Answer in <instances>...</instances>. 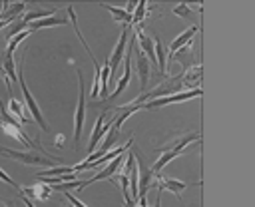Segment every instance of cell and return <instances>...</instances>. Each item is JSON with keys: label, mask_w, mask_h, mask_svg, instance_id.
Returning <instances> with one entry per match:
<instances>
[{"label": "cell", "mask_w": 255, "mask_h": 207, "mask_svg": "<svg viewBox=\"0 0 255 207\" xmlns=\"http://www.w3.org/2000/svg\"><path fill=\"white\" fill-rule=\"evenodd\" d=\"M199 137H201L199 133H185V135H181V137H177V139H171V141H167V143H163V145H157L155 151H161V157L149 167L151 173L161 171L171 159H175L177 155H181V153L185 151V147H187L191 141H195V139H199Z\"/></svg>", "instance_id": "obj_1"}, {"label": "cell", "mask_w": 255, "mask_h": 207, "mask_svg": "<svg viewBox=\"0 0 255 207\" xmlns=\"http://www.w3.org/2000/svg\"><path fill=\"white\" fill-rule=\"evenodd\" d=\"M0 155H6L10 159H16L24 165H40V167H56V165H64V159L58 155H50V153H40L34 149H26V151H16V149H8V147H0Z\"/></svg>", "instance_id": "obj_2"}, {"label": "cell", "mask_w": 255, "mask_h": 207, "mask_svg": "<svg viewBox=\"0 0 255 207\" xmlns=\"http://www.w3.org/2000/svg\"><path fill=\"white\" fill-rule=\"evenodd\" d=\"M181 88H183V78H181V74H177V76H165L153 90H149V92H143V94H139L133 102L135 104H145V102H149V100H155V98H163V96H173V94H179L181 92Z\"/></svg>", "instance_id": "obj_3"}, {"label": "cell", "mask_w": 255, "mask_h": 207, "mask_svg": "<svg viewBox=\"0 0 255 207\" xmlns=\"http://www.w3.org/2000/svg\"><path fill=\"white\" fill-rule=\"evenodd\" d=\"M22 62H24V56H22V60H20V64H18V84H20V90H22V96H24V102H26V105H28V111H30V117H32V121H36L38 125H40V129L42 131H48L50 129V125H48V121L44 119V115H42V111H40V105H38V102L34 100V96L30 94V90H28V86H26V80H24V74H22Z\"/></svg>", "instance_id": "obj_4"}, {"label": "cell", "mask_w": 255, "mask_h": 207, "mask_svg": "<svg viewBox=\"0 0 255 207\" xmlns=\"http://www.w3.org/2000/svg\"><path fill=\"white\" fill-rule=\"evenodd\" d=\"M84 115H86V84H84V74L78 70V105L74 113V147H80V135L84 129Z\"/></svg>", "instance_id": "obj_5"}, {"label": "cell", "mask_w": 255, "mask_h": 207, "mask_svg": "<svg viewBox=\"0 0 255 207\" xmlns=\"http://www.w3.org/2000/svg\"><path fill=\"white\" fill-rule=\"evenodd\" d=\"M199 96H201V88H195V90L179 92V94H173V96H163V98L149 100V102L141 104V109H155V107H163V105H169V104L187 102V100H191V98H199Z\"/></svg>", "instance_id": "obj_6"}, {"label": "cell", "mask_w": 255, "mask_h": 207, "mask_svg": "<svg viewBox=\"0 0 255 207\" xmlns=\"http://www.w3.org/2000/svg\"><path fill=\"white\" fill-rule=\"evenodd\" d=\"M129 28L131 26H122V32H120V38L116 42V48H114V54L108 58L110 60V80L114 78L118 66L124 62V56H126V48H128V34H129Z\"/></svg>", "instance_id": "obj_7"}, {"label": "cell", "mask_w": 255, "mask_h": 207, "mask_svg": "<svg viewBox=\"0 0 255 207\" xmlns=\"http://www.w3.org/2000/svg\"><path fill=\"white\" fill-rule=\"evenodd\" d=\"M124 163V153L122 155H118L116 159H112L98 175H92V177H88L86 181H80V187L78 189H84V187H88V185H92V183H96V181H104V179H112V175H116V171H118V167Z\"/></svg>", "instance_id": "obj_8"}, {"label": "cell", "mask_w": 255, "mask_h": 207, "mask_svg": "<svg viewBox=\"0 0 255 207\" xmlns=\"http://www.w3.org/2000/svg\"><path fill=\"white\" fill-rule=\"evenodd\" d=\"M110 125H112V119H108V115H106V111H102L100 113V117L96 119V123H94V129H92V135H90V143H88V155L96 149V143H100V139H102V135L110 129Z\"/></svg>", "instance_id": "obj_9"}, {"label": "cell", "mask_w": 255, "mask_h": 207, "mask_svg": "<svg viewBox=\"0 0 255 207\" xmlns=\"http://www.w3.org/2000/svg\"><path fill=\"white\" fill-rule=\"evenodd\" d=\"M20 195L28 197L30 201H34V199L36 201H48L50 195H52V187L42 183V181H38V183L30 185V187H20Z\"/></svg>", "instance_id": "obj_10"}, {"label": "cell", "mask_w": 255, "mask_h": 207, "mask_svg": "<svg viewBox=\"0 0 255 207\" xmlns=\"http://www.w3.org/2000/svg\"><path fill=\"white\" fill-rule=\"evenodd\" d=\"M135 70H137V78H139V90L141 94L145 92L147 88V82H149V72H151V66L147 62V58L137 50V58H135Z\"/></svg>", "instance_id": "obj_11"}, {"label": "cell", "mask_w": 255, "mask_h": 207, "mask_svg": "<svg viewBox=\"0 0 255 207\" xmlns=\"http://www.w3.org/2000/svg\"><path fill=\"white\" fill-rule=\"evenodd\" d=\"M68 24V16H46V18H40V20H34L26 26L28 32H34V30H40V28H52V26H66Z\"/></svg>", "instance_id": "obj_12"}, {"label": "cell", "mask_w": 255, "mask_h": 207, "mask_svg": "<svg viewBox=\"0 0 255 207\" xmlns=\"http://www.w3.org/2000/svg\"><path fill=\"white\" fill-rule=\"evenodd\" d=\"M155 187H157L159 191H171V193H175V195L179 197L181 191L187 187V183H185V181H179V179L163 177V175L159 173V177H157V181H155Z\"/></svg>", "instance_id": "obj_13"}, {"label": "cell", "mask_w": 255, "mask_h": 207, "mask_svg": "<svg viewBox=\"0 0 255 207\" xmlns=\"http://www.w3.org/2000/svg\"><path fill=\"white\" fill-rule=\"evenodd\" d=\"M201 74H203V70H201V66H199V64H195V66H191V68L183 70V72H181V78H183V86H187L189 90H195V88H199V82H201Z\"/></svg>", "instance_id": "obj_14"}, {"label": "cell", "mask_w": 255, "mask_h": 207, "mask_svg": "<svg viewBox=\"0 0 255 207\" xmlns=\"http://www.w3.org/2000/svg\"><path fill=\"white\" fill-rule=\"evenodd\" d=\"M28 109L22 105V102L20 100H16L14 96L8 100V113L12 115V117H16L20 123H26V121H32V117H30V113H26Z\"/></svg>", "instance_id": "obj_15"}, {"label": "cell", "mask_w": 255, "mask_h": 207, "mask_svg": "<svg viewBox=\"0 0 255 207\" xmlns=\"http://www.w3.org/2000/svg\"><path fill=\"white\" fill-rule=\"evenodd\" d=\"M169 60H177V62L183 66V70H187V68L195 66V62H193V46H191V42H189L187 46L179 48L173 56H169Z\"/></svg>", "instance_id": "obj_16"}, {"label": "cell", "mask_w": 255, "mask_h": 207, "mask_svg": "<svg viewBox=\"0 0 255 207\" xmlns=\"http://www.w3.org/2000/svg\"><path fill=\"white\" fill-rule=\"evenodd\" d=\"M197 30H199L197 26H189V28H187V30H185V32H183L181 36H177V38H175V40H173V42L169 44V56H173V54H175V52H177L179 48L187 46V44L191 42V38H193V36L197 34Z\"/></svg>", "instance_id": "obj_17"}, {"label": "cell", "mask_w": 255, "mask_h": 207, "mask_svg": "<svg viewBox=\"0 0 255 207\" xmlns=\"http://www.w3.org/2000/svg\"><path fill=\"white\" fill-rule=\"evenodd\" d=\"M153 54H155V62H157V74L159 76H167V68H165V48L161 44V40H153Z\"/></svg>", "instance_id": "obj_18"}, {"label": "cell", "mask_w": 255, "mask_h": 207, "mask_svg": "<svg viewBox=\"0 0 255 207\" xmlns=\"http://www.w3.org/2000/svg\"><path fill=\"white\" fill-rule=\"evenodd\" d=\"M100 6L106 8L112 14V18L116 22H120L122 26H131V14H128L124 8H116V6H110V4H100Z\"/></svg>", "instance_id": "obj_19"}, {"label": "cell", "mask_w": 255, "mask_h": 207, "mask_svg": "<svg viewBox=\"0 0 255 207\" xmlns=\"http://www.w3.org/2000/svg\"><path fill=\"white\" fill-rule=\"evenodd\" d=\"M66 173H74V165L68 167V165H56V167H46V169H40L36 173V179H46V177H56V175H66Z\"/></svg>", "instance_id": "obj_20"}, {"label": "cell", "mask_w": 255, "mask_h": 207, "mask_svg": "<svg viewBox=\"0 0 255 207\" xmlns=\"http://www.w3.org/2000/svg\"><path fill=\"white\" fill-rule=\"evenodd\" d=\"M108 86H110V60L102 64L100 70V98H108Z\"/></svg>", "instance_id": "obj_21"}, {"label": "cell", "mask_w": 255, "mask_h": 207, "mask_svg": "<svg viewBox=\"0 0 255 207\" xmlns=\"http://www.w3.org/2000/svg\"><path fill=\"white\" fill-rule=\"evenodd\" d=\"M28 36H30V32H28V30H22V32H18L16 36L8 38V46H6V50H4V52L12 56V54H14V50H16V48H18V46L28 38Z\"/></svg>", "instance_id": "obj_22"}, {"label": "cell", "mask_w": 255, "mask_h": 207, "mask_svg": "<svg viewBox=\"0 0 255 207\" xmlns=\"http://www.w3.org/2000/svg\"><path fill=\"white\" fill-rule=\"evenodd\" d=\"M147 2L143 0V2H137V6H135V10H133V14H131V26H137V24H141L143 22V18H145V14H147Z\"/></svg>", "instance_id": "obj_23"}, {"label": "cell", "mask_w": 255, "mask_h": 207, "mask_svg": "<svg viewBox=\"0 0 255 207\" xmlns=\"http://www.w3.org/2000/svg\"><path fill=\"white\" fill-rule=\"evenodd\" d=\"M22 30H26V22L18 16L10 26H6V28H4V34H6L8 38H12V36H16V34H18V32H22Z\"/></svg>", "instance_id": "obj_24"}, {"label": "cell", "mask_w": 255, "mask_h": 207, "mask_svg": "<svg viewBox=\"0 0 255 207\" xmlns=\"http://www.w3.org/2000/svg\"><path fill=\"white\" fill-rule=\"evenodd\" d=\"M173 14L189 20V18L193 16V8H191L189 4H177V6H173Z\"/></svg>", "instance_id": "obj_25"}, {"label": "cell", "mask_w": 255, "mask_h": 207, "mask_svg": "<svg viewBox=\"0 0 255 207\" xmlns=\"http://www.w3.org/2000/svg\"><path fill=\"white\" fill-rule=\"evenodd\" d=\"M80 187V179H74V181H62V183H56L52 191H72V189H78Z\"/></svg>", "instance_id": "obj_26"}, {"label": "cell", "mask_w": 255, "mask_h": 207, "mask_svg": "<svg viewBox=\"0 0 255 207\" xmlns=\"http://www.w3.org/2000/svg\"><path fill=\"white\" fill-rule=\"evenodd\" d=\"M0 179H2L4 183H8V185H12V187L20 189V185H18V183H16V181H14V179H12V177H10V175H8L4 169H2V167H0Z\"/></svg>", "instance_id": "obj_27"}, {"label": "cell", "mask_w": 255, "mask_h": 207, "mask_svg": "<svg viewBox=\"0 0 255 207\" xmlns=\"http://www.w3.org/2000/svg\"><path fill=\"white\" fill-rule=\"evenodd\" d=\"M64 197L70 201V205H72V207H86V205H84V203H82L78 197H74L70 191H64Z\"/></svg>", "instance_id": "obj_28"}, {"label": "cell", "mask_w": 255, "mask_h": 207, "mask_svg": "<svg viewBox=\"0 0 255 207\" xmlns=\"http://www.w3.org/2000/svg\"><path fill=\"white\" fill-rule=\"evenodd\" d=\"M64 143H66V135L58 133V135H56V143H54V145H58V147H64Z\"/></svg>", "instance_id": "obj_29"}, {"label": "cell", "mask_w": 255, "mask_h": 207, "mask_svg": "<svg viewBox=\"0 0 255 207\" xmlns=\"http://www.w3.org/2000/svg\"><path fill=\"white\" fill-rule=\"evenodd\" d=\"M135 6H137V2H129V4H128V6L124 8V10H126L128 14H133V10H135Z\"/></svg>", "instance_id": "obj_30"}, {"label": "cell", "mask_w": 255, "mask_h": 207, "mask_svg": "<svg viewBox=\"0 0 255 207\" xmlns=\"http://www.w3.org/2000/svg\"><path fill=\"white\" fill-rule=\"evenodd\" d=\"M20 197H22V201H24V205H26V207H36V205H34V201H30L28 197H24V195H20Z\"/></svg>", "instance_id": "obj_31"}, {"label": "cell", "mask_w": 255, "mask_h": 207, "mask_svg": "<svg viewBox=\"0 0 255 207\" xmlns=\"http://www.w3.org/2000/svg\"><path fill=\"white\" fill-rule=\"evenodd\" d=\"M0 207H6V203H2V201H0Z\"/></svg>", "instance_id": "obj_32"}, {"label": "cell", "mask_w": 255, "mask_h": 207, "mask_svg": "<svg viewBox=\"0 0 255 207\" xmlns=\"http://www.w3.org/2000/svg\"><path fill=\"white\" fill-rule=\"evenodd\" d=\"M66 207H72V205H66Z\"/></svg>", "instance_id": "obj_33"}]
</instances>
